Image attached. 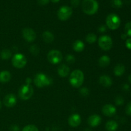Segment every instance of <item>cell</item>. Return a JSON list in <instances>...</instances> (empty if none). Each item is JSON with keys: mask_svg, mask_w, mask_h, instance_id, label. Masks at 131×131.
<instances>
[{"mask_svg": "<svg viewBox=\"0 0 131 131\" xmlns=\"http://www.w3.org/2000/svg\"><path fill=\"white\" fill-rule=\"evenodd\" d=\"M33 94V88L30 84H24L19 90V96L22 100L29 99Z\"/></svg>", "mask_w": 131, "mask_h": 131, "instance_id": "5b68a950", "label": "cell"}, {"mask_svg": "<svg viewBox=\"0 0 131 131\" xmlns=\"http://www.w3.org/2000/svg\"><path fill=\"white\" fill-rule=\"evenodd\" d=\"M10 130H11V131H19V128L17 125H13L10 127Z\"/></svg>", "mask_w": 131, "mask_h": 131, "instance_id": "8d00e7d4", "label": "cell"}, {"mask_svg": "<svg viewBox=\"0 0 131 131\" xmlns=\"http://www.w3.org/2000/svg\"><path fill=\"white\" fill-rule=\"evenodd\" d=\"M84 74L81 70L77 69L72 72L69 78V82L74 88H79L84 81Z\"/></svg>", "mask_w": 131, "mask_h": 131, "instance_id": "6da1fadb", "label": "cell"}, {"mask_svg": "<svg viewBox=\"0 0 131 131\" xmlns=\"http://www.w3.org/2000/svg\"><path fill=\"white\" fill-rule=\"evenodd\" d=\"M130 87H129V85L127 84H124V85L122 86V89L125 91H127L129 90Z\"/></svg>", "mask_w": 131, "mask_h": 131, "instance_id": "74e56055", "label": "cell"}, {"mask_svg": "<svg viewBox=\"0 0 131 131\" xmlns=\"http://www.w3.org/2000/svg\"><path fill=\"white\" fill-rule=\"evenodd\" d=\"M1 106H2V105H1V101H0V109L1 108Z\"/></svg>", "mask_w": 131, "mask_h": 131, "instance_id": "7bdbcfd3", "label": "cell"}, {"mask_svg": "<svg viewBox=\"0 0 131 131\" xmlns=\"http://www.w3.org/2000/svg\"><path fill=\"white\" fill-rule=\"evenodd\" d=\"M121 38H122V39H123V40H127V35L126 34H125V33H123V34H122V35H121Z\"/></svg>", "mask_w": 131, "mask_h": 131, "instance_id": "f35d334b", "label": "cell"}, {"mask_svg": "<svg viewBox=\"0 0 131 131\" xmlns=\"http://www.w3.org/2000/svg\"><path fill=\"white\" fill-rule=\"evenodd\" d=\"M86 40L89 43H93L97 40V36L94 33H88L86 37Z\"/></svg>", "mask_w": 131, "mask_h": 131, "instance_id": "cb8c5ba5", "label": "cell"}, {"mask_svg": "<svg viewBox=\"0 0 131 131\" xmlns=\"http://www.w3.org/2000/svg\"><path fill=\"white\" fill-rule=\"evenodd\" d=\"M102 113L106 116L111 117L113 116L116 113V109L113 105L106 104L103 106L102 109Z\"/></svg>", "mask_w": 131, "mask_h": 131, "instance_id": "8fae6325", "label": "cell"}, {"mask_svg": "<svg viewBox=\"0 0 131 131\" xmlns=\"http://www.w3.org/2000/svg\"><path fill=\"white\" fill-rule=\"evenodd\" d=\"M69 124L72 127H77L79 126L81 122V118L80 115L78 114H73L69 118Z\"/></svg>", "mask_w": 131, "mask_h": 131, "instance_id": "4fadbf2b", "label": "cell"}, {"mask_svg": "<svg viewBox=\"0 0 131 131\" xmlns=\"http://www.w3.org/2000/svg\"><path fill=\"white\" fill-rule=\"evenodd\" d=\"M125 113L129 116H131V101L127 104L125 107Z\"/></svg>", "mask_w": 131, "mask_h": 131, "instance_id": "1f68e13d", "label": "cell"}, {"mask_svg": "<svg viewBox=\"0 0 131 131\" xmlns=\"http://www.w3.org/2000/svg\"><path fill=\"white\" fill-rule=\"evenodd\" d=\"M72 14V9L70 6H63L58 11V17L62 21L68 20Z\"/></svg>", "mask_w": 131, "mask_h": 131, "instance_id": "ba28073f", "label": "cell"}, {"mask_svg": "<svg viewBox=\"0 0 131 131\" xmlns=\"http://www.w3.org/2000/svg\"><path fill=\"white\" fill-rule=\"evenodd\" d=\"M42 38L43 41L46 43H51L54 39V36L51 32L49 31H46L42 33Z\"/></svg>", "mask_w": 131, "mask_h": 131, "instance_id": "ffe728a7", "label": "cell"}, {"mask_svg": "<svg viewBox=\"0 0 131 131\" xmlns=\"http://www.w3.org/2000/svg\"><path fill=\"white\" fill-rule=\"evenodd\" d=\"M106 25L109 29L111 30L117 29L121 24V20L118 15L115 14H110L106 17Z\"/></svg>", "mask_w": 131, "mask_h": 131, "instance_id": "277c9868", "label": "cell"}, {"mask_svg": "<svg viewBox=\"0 0 131 131\" xmlns=\"http://www.w3.org/2000/svg\"><path fill=\"white\" fill-rule=\"evenodd\" d=\"M66 61L68 63L72 64L75 61V58L74 55L68 54L66 56Z\"/></svg>", "mask_w": 131, "mask_h": 131, "instance_id": "f1b7e54d", "label": "cell"}, {"mask_svg": "<svg viewBox=\"0 0 131 131\" xmlns=\"http://www.w3.org/2000/svg\"><path fill=\"white\" fill-rule=\"evenodd\" d=\"M106 26L104 25H101L100 26L99 28V32H101V33H102V32H105L106 31Z\"/></svg>", "mask_w": 131, "mask_h": 131, "instance_id": "d590c367", "label": "cell"}, {"mask_svg": "<svg viewBox=\"0 0 131 131\" xmlns=\"http://www.w3.org/2000/svg\"><path fill=\"white\" fill-rule=\"evenodd\" d=\"M58 73L60 77L65 78V77L68 76L69 73H70V68L67 65L63 64V65L59 66V67L58 68Z\"/></svg>", "mask_w": 131, "mask_h": 131, "instance_id": "2e32d148", "label": "cell"}, {"mask_svg": "<svg viewBox=\"0 0 131 131\" xmlns=\"http://www.w3.org/2000/svg\"><path fill=\"white\" fill-rule=\"evenodd\" d=\"M101 116L98 115H93L92 116H90L88 119V124H89L90 126L92 127H97L101 124Z\"/></svg>", "mask_w": 131, "mask_h": 131, "instance_id": "5bb4252c", "label": "cell"}, {"mask_svg": "<svg viewBox=\"0 0 131 131\" xmlns=\"http://www.w3.org/2000/svg\"><path fill=\"white\" fill-rule=\"evenodd\" d=\"M125 33L127 35V37H131V22L127 23L125 26Z\"/></svg>", "mask_w": 131, "mask_h": 131, "instance_id": "4316f807", "label": "cell"}, {"mask_svg": "<svg viewBox=\"0 0 131 131\" xmlns=\"http://www.w3.org/2000/svg\"><path fill=\"white\" fill-rule=\"evenodd\" d=\"M12 56V52L10 50L5 49L2 50L0 52V57L2 60H8Z\"/></svg>", "mask_w": 131, "mask_h": 131, "instance_id": "603a6c76", "label": "cell"}, {"mask_svg": "<svg viewBox=\"0 0 131 131\" xmlns=\"http://www.w3.org/2000/svg\"><path fill=\"white\" fill-rule=\"evenodd\" d=\"M115 103L117 106H121L124 103V99L122 96H117L115 99Z\"/></svg>", "mask_w": 131, "mask_h": 131, "instance_id": "4dcf8cb0", "label": "cell"}, {"mask_svg": "<svg viewBox=\"0 0 131 131\" xmlns=\"http://www.w3.org/2000/svg\"><path fill=\"white\" fill-rule=\"evenodd\" d=\"M37 1H38V4H40V5H45L48 3L49 0H37Z\"/></svg>", "mask_w": 131, "mask_h": 131, "instance_id": "e575fe53", "label": "cell"}, {"mask_svg": "<svg viewBox=\"0 0 131 131\" xmlns=\"http://www.w3.org/2000/svg\"><path fill=\"white\" fill-rule=\"evenodd\" d=\"M52 80L51 78L42 73H38L35 76L34 83L38 88H43L45 86L52 84Z\"/></svg>", "mask_w": 131, "mask_h": 131, "instance_id": "3957f363", "label": "cell"}, {"mask_svg": "<svg viewBox=\"0 0 131 131\" xmlns=\"http://www.w3.org/2000/svg\"><path fill=\"white\" fill-rule=\"evenodd\" d=\"M12 63V65L14 67L17 68V69H22L26 65V58L23 54H15L13 56Z\"/></svg>", "mask_w": 131, "mask_h": 131, "instance_id": "52a82bcc", "label": "cell"}, {"mask_svg": "<svg viewBox=\"0 0 131 131\" xmlns=\"http://www.w3.org/2000/svg\"><path fill=\"white\" fill-rule=\"evenodd\" d=\"M110 61H111L110 58L107 55H104V56H101L99 60V65L101 67H107L110 64Z\"/></svg>", "mask_w": 131, "mask_h": 131, "instance_id": "ac0fdd59", "label": "cell"}, {"mask_svg": "<svg viewBox=\"0 0 131 131\" xmlns=\"http://www.w3.org/2000/svg\"><path fill=\"white\" fill-rule=\"evenodd\" d=\"M118 127V124L115 120H110L106 124V129L108 131H115Z\"/></svg>", "mask_w": 131, "mask_h": 131, "instance_id": "7402d4cb", "label": "cell"}, {"mask_svg": "<svg viewBox=\"0 0 131 131\" xmlns=\"http://www.w3.org/2000/svg\"><path fill=\"white\" fill-rule=\"evenodd\" d=\"M111 5L115 8H120L123 6V1L122 0H111Z\"/></svg>", "mask_w": 131, "mask_h": 131, "instance_id": "d4e9b609", "label": "cell"}, {"mask_svg": "<svg viewBox=\"0 0 131 131\" xmlns=\"http://www.w3.org/2000/svg\"><path fill=\"white\" fill-rule=\"evenodd\" d=\"M125 71V67L123 64H117L114 68V74L116 76L120 77L124 74Z\"/></svg>", "mask_w": 131, "mask_h": 131, "instance_id": "e0dca14e", "label": "cell"}, {"mask_svg": "<svg viewBox=\"0 0 131 131\" xmlns=\"http://www.w3.org/2000/svg\"><path fill=\"white\" fill-rule=\"evenodd\" d=\"M128 81H129V83L131 84V74H130V75H129V77H128Z\"/></svg>", "mask_w": 131, "mask_h": 131, "instance_id": "60d3db41", "label": "cell"}, {"mask_svg": "<svg viewBox=\"0 0 131 131\" xmlns=\"http://www.w3.org/2000/svg\"><path fill=\"white\" fill-rule=\"evenodd\" d=\"M11 79V74L7 70H3L0 72V82L2 83H8Z\"/></svg>", "mask_w": 131, "mask_h": 131, "instance_id": "d6986e66", "label": "cell"}, {"mask_svg": "<svg viewBox=\"0 0 131 131\" xmlns=\"http://www.w3.org/2000/svg\"><path fill=\"white\" fill-rule=\"evenodd\" d=\"M3 103L7 107H12L16 104L17 99L15 95L8 94L3 99Z\"/></svg>", "mask_w": 131, "mask_h": 131, "instance_id": "7c38bea8", "label": "cell"}, {"mask_svg": "<svg viewBox=\"0 0 131 131\" xmlns=\"http://www.w3.org/2000/svg\"><path fill=\"white\" fill-rule=\"evenodd\" d=\"M29 51L34 56H37L40 52V48L37 46V45H32L30 47H29Z\"/></svg>", "mask_w": 131, "mask_h": 131, "instance_id": "484cf974", "label": "cell"}, {"mask_svg": "<svg viewBox=\"0 0 131 131\" xmlns=\"http://www.w3.org/2000/svg\"><path fill=\"white\" fill-rule=\"evenodd\" d=\"M99 83L104 87L108 88L112 85V79L107 75H101L99 78Z\"/></svg>", "mask_w": 131, "mask_h": 131, "instance_id": "9a60e30c", "label": "cell"}, {"mask_svg": "<svg viewBox=\"0 0 131 131\" xmlns=\"http://www.w3.org/2000/svg\"><path fill=\"white\" fill-rule=\"evenodd\" d=\"M23 131H38V128L33 125H28L24 127Z\"/></svg>", "mask_w": 131, "mask_h": 131, "instance_id": "83f0119b", "label": "cell"}, {"mask_svg": "<svg viewBox=\"0 0 131 131\" xmlns=\"http://www.w3.org/2000/svg\"><path fill=\"white\" fill-rule=\"evenodd\" d=\"M31 79H29V78H28V79H27V80H26V84H30V83H31Z\"/></svg>", "mask_w": 131, "mask_h": 131, "instance_id": "ab89813d", "label": "cell"}, {"mask_svg": "<svg viewBox=\"0 0 131 131\" xmlns=\"http://www.w3.org/2000/svg\"><path fill=\"white\" fill-rule=\"evenodd\" d=\"M47 59L52 64H58L62 61L63 55L58 50H51L47 54Z\"/></svg>", "mask_w": 131, "mask_h": 131, "instance_id": "9c48e42d", "label": "cell"}, {"mask_svg": "<svg viewBox=\"0 0 131 131\" xmlns=\"http://www.w3.org/2000/svg\"><path fill=\"white\" fill-rule=\"evenodd\" d=\"M98 43L102 50L105 51H110L113 47V40L110 36L102 35L99 38Z\"/></svg>", "mask_w": 131, "mask_h": 131, "instance_id": "8992f818", "label": "cell"}, {"mask_svg": "<svg viewBox=\"0 0 131 131\" xmlns=\"http://www.w3.org/2000/svg\"><path fill=\"white\" fill-rule=\"evenodd\" d=\"M71 5H72L74 7H78V5H79V0H71Z\"/></svg>", "mask_w": 131, "mask_h": 131, "instance_id": "836d02e7", "label": "cell"}, {"mask_svg": "<svg viewBox=\"0 0 131 131\" xmlns=\"http://www.w3.org/2000/svg\"><path fill=\"white\" fill-rule=\"evenodd\" d=\"M23 35L24 39L28 42H33L36 38V33L31 28H26L23 29Z\"/></svg>", "mask_w": 131, "mask_h": 131, "instance_id": "30bf717a", "label": "cell"}, {"mask_svg": "<svg viewBox=\"0 0 131 131\" xmlns=\"http://www.w3.org/2000/svg\"><path fill=\"white\" fill-rule=\"evenodd\" d=\"M82 9L87 15H93L98 11L99 4L96 0H83Z\"/></svg>", "mask_w": 131, "mask_h": 131, "instance_id": "7a4b0ae2", "label": "cell"}, {"mask_svg": "<svg viewBox=\"0 0 131 131\" xmlns=\"http://www.w3.org/2000/svg\"><path fill=\"white\" fill-rule=\"evenodd\" d=\"M79 93L83 97H87L89 95V90L86 87H83V88H81V90H79Z\"/></svg>", "mask_w": 131, "mask_h": 131, "instance_id": "f546056e", "label": "cell"}, {"mask_svg": "<svg viewBox=\"0 0 131 131\" xmlns=\"http://www.w3.org/2000/svg\"><path fill=\"white\" fill-rule=\"evenodd\" d=\"M84 44L81 40H77L73 43V49L75 51V52H80L84 50Z\"/></svg>", "mask_w": 131, "mask_h": 131, "instance_id": "44dd1931", "label": "cell"}, {"mask_svg": "<svg viewBox=\"0 0 131 131\" xmlns=\"http://www.w3.org/2000/svg\"><path fill=\"white\" fill-rule=\"evenodd\" d=\"M51 1L53 3H58L60 0H51Z\"/></svg>", "mask_w": 131, "mask_h": 131, "instance_id": "b9f144b4", "label": "cell"}, {"mask_svg": "<svg viewBox=\"0 0 131 131\" xmlns=\"http://www.w3.org/2000/svg\"><path fill=\"white\" fill-rule=\"evenodd\" d=\"M125 46L128 49L131 50V38H127L125 41Z\"/></svg>", "mask_w": 131, "mask_h": 131, "instance_id": "d6a6232c", "label": "cell"}]
</instances>
